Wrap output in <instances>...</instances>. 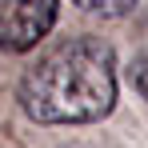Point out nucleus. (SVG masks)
Masks as SVG:
<instances>
[{"mask_svg": "<svg viewBox=\"0 0 148 148\" xmlns=\"http://www.w3.org/2000/svg\"><path fill=\"white\" fill-rule=\"evenodd\" d=\"M128 76H132V88L140 92V100H148V48L132 60V68H128Z\"/></svg>", "mask_w": 148, "mask_h": 148, "instance_id": "20e7f679", "label": "nucleus"}, {"mask_svg": "<svg viewBox=\"0 0 148 148\" xmlns=\"http://www.w3.org/2000/svg\"><path fill=\"white\" fill-rule=\"evenodd\" d=\"M76 8H84V12H96V16H108V20H116V16H128L132 8H136V0H72Z\"/></svg>", "mask_w": 148, "mask_h": 148, "instance_id": "7ed1b4c3", "label": "nucleus"}, {"mask_svg": "<svg viewBox=\"0 0 148 148\" xmlns=\"http://www.w3.org/2000/svg\"><path fill=\"white\" fill-rule=\"evenodd\" d=\"M16 100L36 124H96L116 108V56L92 36L68 40L20 76Z\"/></svg>", "mask_w": 148, "mask_h": 148, "instance_id": "f257e3e1", "label": "nucleus"}, {"mask_svg": "<svg viewBox=\"0 0 148 148\" xmlns=\"http://www.w3.org/2000/svg\"><path fill=\"white\" fill-rule=\"evenodd\" d=\"M56 24V0H0V48L28 52Z\"/></svg>", "mask_w": 148, "mask_h": 148, "instance_id": "f03ea898", "label": "nucleus"}]
</instances>
